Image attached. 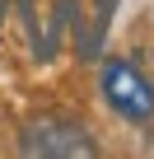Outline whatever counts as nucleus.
<instances>
[{
    "label": "nucleus",
    "mask_w": 154,
    "mask_h": 159,
    "mask_svg": "<svg viewBox=\"0 0 154 159\" xmlns=\"http://www.w3.org/2000/svg\"><path fill=\"white\" fill-rule=\"evenodd\" d=\"M19 145H24V154H37V159H94L98 154L94 136L80 122H70V117H37V122H28Z\"/></svg>",
    "instance_id": "obj_1"
},
{
    "label": "nucleus",
    "mask_w": 154,
    "mask_h": 159,
    "mask_svg": "<svg viewBox=\"0 0 154 159\" xmlns=\"http://www.w3.org/2000/svg\"><path fill=\"white\" fill-rule=\"evenodd\" d=\"M103 98L126 122H154V84L121 56L103 61Z\"/></svg>",
    "instance_id": "obj_2"
}]
</instances>
